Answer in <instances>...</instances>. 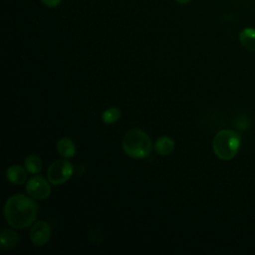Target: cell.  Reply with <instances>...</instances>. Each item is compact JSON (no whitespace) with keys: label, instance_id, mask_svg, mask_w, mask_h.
<instances>
[{"label":"cell","instance_id":"obj_12","mask_svg":"<svg viewBox=\"0 0 255 255\" xmlns=\"http://www.w3.org/2000/svg\"><path fill=\"white\" fill-rule=\"evenodd\" d=\"M25 168L30 173H38L42 169V160L38 155L31 154L25 159Z\"/></svg>","mask_w":255,"mask_h":255},{"label":"cell","instance_id":"obj_3","mask_svg":"<svg viewBox=\"0 0 255 255\" xmlns=\"http://www.w3.org/2000/svg\"><path fill=\"white\" fill-rule=\"evenodd\" d=\"M125 152L133 158L147 157L152 149L150 137L141 129L133 128L128 130L123 139Z\"/></svg>","mask_w":255,"mask_h":255},{"label":"cell","instance_id":"obj_14","mask_svg":"<svg viewBox=\"0 0 255 255\" xmlns=\"http://www.w3.org/2000/svg\"><path fill=\"white\" fill-rule=\"evenodd\" d=\"M41 1L43 2V4L45 6L53 8V7H57L61 3L62 0H41Z\"/></svg>","mask_w":255,"mask_h":255},{"label":"cell","instance_id":"obj_8","mask_svg":"<svg viewBox=\"0 0 255 255\" xmlns=\"http://www.w3.org/2000/svg\"><path fill=\"white\" fill-rule=\"evenodd\" d=\"M239 41L243 48L248 51H255V29L251 27L244 28L239 34Z\"/></svg>","mask_w":255,"mask_h":255},{"label":"cell","instance_id":"obj_5","mask_svg":"<svg viewBox=\"0 0 255 255\" xmlns=\"http://www.w3.org/2000/svg\"><path fill=\"white\" fill-rule=\"evenodd\" d=\"M26 191L34 199H45L50 195L51 187L44 177L36 175L29 179L26 185Z\"/></svg>","mask_w":255,"mask_h":255},{"label":"cell","instance_id":"obj_2","mask_svg":"<svg viewBox=\"0 0 255 255\" xmlns=\"http://www.w3.org/2000/svg\"><path fill=\"white\" fill-rule=\"evenodd\" d=\"M241 144L240 134L232 129L219 130L212 141L215 155L222 160L232 159L238 152Z\"/></svg>","mask_w":255,"mask_h":255},{"label":"cell","instance_id":"obj_4","mask_svg":"<svg viewBox=\"0 0 255 255\" xmlns=\"http://www.w3.org/2000/svg\"><path fill=\"white\" fill-rule=\"evenodd\" d=\"M73 173V165L65 160V159H58L54 161L48 171V180L54 185H60L66 182Z\"/></svg>","mask_w":255,"mask_h":255},{"label":"cell","instance_id":"obj_10","mask_svg":"<svg viewBox=\"0 0 255 255\" xmlns=\"http://www.w3.org/2000/svg\"><path fill=\"white\" fill-rule=\"evenodd\" d=\"M19 241V234L11 229H4L0 234L1 247L3 249L13 248Z\"/></svg>","mask_w":255,"mask_h":255},{"label":"cell","instance_id":"obj_9","mask_svg":"<svg viewBox=\"0 0 255 255\" xmlns=\"http://www.w3.org/2000/svg\"><path fill=\"white\" fill-rule=\"evenodd\" d=\"M174 147H175L174 140L167 135L160 136L159 138H157V140L154 143L155 151L161 155H166L171 153Z\"/></svg>","mask_w":255,"mask_h":255},{"label":"cell","instance_id":"obj_1","mask_svg":"<svg viewBox=\"0 0 255 255\" xmlns=\"http://www.w3.org/2000/svg\"><path fill=\"white\" fill-rule=\"evenodd\" d=\"M37 204L24 194L9 197L4 206V214L8 224L16 229L30 226L37 218Z\"/></svg>","mask_w":255,"mask_h":255},{"label":"cell","instance_id":"obj_6","mask_svg":"<svg viewBox=\"0 0 255 255\" xmlns=\"http://www.w3.org/2000/svg\"><path fill=\"white\" fill-rule=\"evenodd\" d=\"M51 237V227L50 225L44 221L40 220L32 226L30 230V239L37 246L45 245Z\"/></svg>","mask_w":255,"mask_h":255},{"label":"cell","instance_id":"obj_7","mask_svg":"<svg viewBox=\"0 0 255 255\" xmlns=\"http://www.w3.org/2000/svg\"><path fill=\"white\" fill-rule=\"evenodd\" d=\"M26 170L21 165H12L6 170V177L13 184H23L27 179Z\"/></svg>","mask_w":255,"mask_h":255},{"label":"cell","instance_id":"obj_15","mask_svg":"<svg viewBox=\"0 0 255 255\" xmlns=\"http://www.w3.org/2000/svg\"><path fill=\"white\" fill-rule=\"evenodd\" d=\"M176 2H178V3H180V4H187V3H189L191 0H175Z\"/></svg>","mask_w":255,"mask_h":255},{"label":"cell","instance_id":"obj_13","mask_svg":"<svg viewBox=\"0 0 255 255\" xmlns=\"http://www.w3.org/2000/svg\"><path fill=\"white\" fill-rule=\"evenodd\" d=\"M121 117V112L117 108H110L106 110L102 115V120L106 124H113Z\"/></svg>","mask_w":255,"mask_h":255},{"label":"cell","instance_id":"obj_11","mask_svg":"<svg viewBox=\"0 0 255 255\" xmlns=\"http://www.w3.org/2000/svg\"><path fill=\"white\" fill-rule=\"evenodd\" d=\"M57 150L61 156L65 158H70L75 154L76 146L70 138L63 137L57 142Z\"/></svg>","mask_w":255,"mask_h":255}]
</instances>
